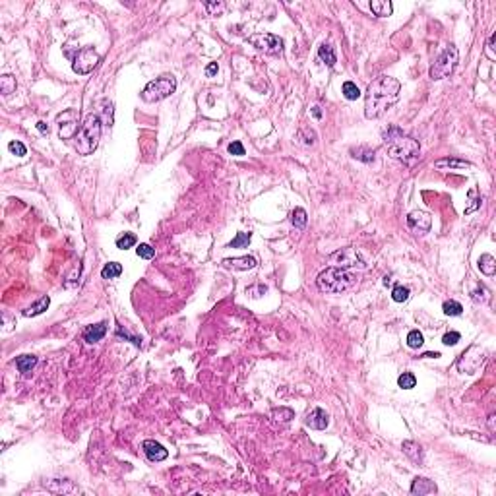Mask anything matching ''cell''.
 I'll use <instances>...</instances> for the list:
<instances>
[{
    "label": "cell",
    "mask_w": 496,
    "mask_h": 496,
    "mask_svg": "<svg viewBox=\"0 0 496 496\" xmlns=\"http://www.w3.org/2000/svg\"><path fill=\"white\" fill-rule=\"evenodd\" d=\"M401 83L392 76H378L374 78L364 93V117L366 119H380L386 115L399 99Z\"/></svg>",
    "instance_id": "obj_1"
},
{
    "label": "cell",
    "mask_w": 496,
    "mask_h": 496,
    "mask_svg": "<svg viewBox=\"0 0 496 496\" xmlns=\"http://www.w3.org/2000/svg\"><path fill=\"white\" fill-rule=\"evenodd\" d=\"M382 138L388 147V155L397 159V161L409 163V161L417 159L421 153V145H419L417 140L403 134V130L397 126H390L388 130H384Z\"/></svg>",
    "instance_id": "obj_2"
},
{
    "label": "cell",
    "mask_w": 496,
    "mask_h": 496,
    "mask_svg": "<svg viewBox=\"0 0 496 496\" xmlns=\"http://www.w3.org/2000/svg\"><path fill=\"white\" fill-rule=\"evenodd\" d=\"M357 276L343 270V268H326L324 272H320L316 278V287L322 293H330V295H341L349 289H353L357 285Z\"/></svg>",
    "instance_id": "obj_3"
},
{
    "label": "cell",
    "mask_w": 496,
    "mask_h": 496,
    "mask_svg": "<svg viewBox=\"0 0 496 496\" xmlns=\"http://www.w3.org/2000/svg\"><path fill=\"white\" fill-rule=\"evenodd\" d=\"M101 124L103 122H101L99 115H93V113L83 119L78 134L74 138V147L79 155H91L97 149L101 140V128H103Z\"/></svg>",
    "instance_id": "obj_4"
},
{
    "label": "cell",
    "mask_w": 496,
    "mask_h": 496,
    "mask_svg": "<svg viewBox=\"0 0 496 496\" xmlns=\"http://www.w3.org/2000/svg\"><path fill=\"white\" fill-rule=\"evenodd\" d=\"M175 89H177V79H175V76L163 74V76L155 78L153 81H149L142 89L140 95H142V101H145V103H157V101L167 99L171 93H175Z\"/></svg>",
    "instance_id": "obj_5"
},
{
    "label": "cell",
    "mask_w": 496,
    "mask_h": 496,
    "mask_svg": "<svg viewBox=\"0 0 496 496\" xmlns=\"http://www.w3.org/2000/svg\"><path fill=\"white\" fill-rule=\"evenodd\" d=\"M457 59H459V53H457V49L454 45H450V47H446L440 55H438V59L432 62V66H430V70H428V74H430V78L432 79H444L448 78L454 70H456L457 66Z\"/></svg>",
    "instance_id": "obj_6"
},
{
    "label": "cell",
    "mask_w": 496,
    "mask_h": 496,
    "mask_svg": "<svg viewBox=\"0 0 496 496\" xmlns=\"http://www.w3.org/2000/svg\"><path fill=\"white\" fill-rule=\"evenodd\" d=\"M59 124V136L60 140H74L79 130V111L76 109H66L57 117Z\"/></svg>",
    "instance_id": "obj_7"
},
{
    "label": "cell",
    "mask_w": 496,
    "mask_h": 496,
    "mask_svg": "<svg viewBox=\"0 0 496 496\" xmlns=\"http://www.w3.org/2000/svg\"><path fill=\"white\" fill-rule=\"evenodd\" d=\"M246 41L252 47H256L258 51L266 53V55H272V57H278V55L283 53V39L274 35V33H254Z\"/></svg>",
    "instance_id": "obj_8"
},
{
    "label": "cell",
    "mask_w": 496,
    "mask_h": 496,
    "mask_svg": "<svg viewBox=\"0 0 496 496\" xmlns=\"http://www.w3.org/2000/svg\"><path fill=\"white\" fill-rule=\"evenodd\" d=\"M330 262L334 264V268H343V270H347V268H360V270L366 268L364 260L360 258V252L353 246H347V248H341L338 252H334L330 256Z\"/></svg>",
    "instance_id": "obj_9"
},
{
    "label": "cell",
    "mask_w": 496,
    "mask_h": 496,
    "mask_svg": "<svg viewBox=\"0 0 496 496\" xmlns=\"http://www.w3.org/2000/svg\"><path fill=\"white\" fill-rule=\"evenodd\" d=\"M483 360H485L483 349L477 347V345H471L469 349H465V351L459 355V358H457V368H459V372H463V374H475L477 368L483 364Z\"/></svg>",
    "instance_id": "obj_10"
},
{
    "label": "cell",
    "mask_w": 496,
    "mask_h": 496,
    "mask_svg": "<svg viewBox=\"0 0 496 496\" xmlns=\"http://www.w3.org/2000/svg\"><path fill=\"white\" fill-rule=\"evenodd\" d=\"M97 64H99V55H97V51L91 49V47H85V49L78 51V55L74 57L72 68H74L76 74H81V76H83V74H89Z\"/></svg>",
    "instance_id": "obj_11"
},
{
    "label": "cell",
    "mask_w": 496,
    "mask_h": 496,
    "mask_svg": "<svg viewBox=\"0 0 496 496\" xmlns=\"http://www.w3.org/2000/svg\"><path fill=\"white\" fill-rule=\"evenodd\" d=\"M407 227L413 231V235H426L432 227V217L426 213V212H421V210H415L407 215Z\"/></svg>",
    "instance_id": "obj_12"
},
{
    "label": "cell",
    "mask_w": 496,
    "mask_h": 496,
    "mask_svg": "<svg viewBox=\"0 0 496 496\" xmlns=\"http://www.w3.org/2000/svg\"><path fill=\"white\" fill-rule=\"evenodd\" d=\"M304 425H306L308 428H314V430H324V428L330 425V417H328V413H326L322 407H314V409L306 415Z\"/></svg>",
    "instance_id": "obj_13"
},
{
    "label": "cell",
    "mask_w": 496,
    "mask_h": 496,
    "mask_svg": "<svg viewBox=\"0 0 496 496\" xmlns=\"http://www.w3.org/2000/svg\"><path fill=\"white\" fill-rule=\"evenodd\" d=\"M221 264L225 268H229V270L248 272V270H254L258 266V260L254 258V256H238V258H225Z\"/></svg>",
    "instance_id": "obj_14"
},
{
    "label": "cell",
    "mask_w": 496,
    "mask_h": 496,
    "mask_svg": "<svg viewBox=\"0 0 496 496\" xmlns=\"http://www.w3.org/2000/svg\"><path fill=\"white\" fill-rule=\"evenodd\" d=\"M142 448H143V454L147 456L149 461H163V459H167V456H169V452L165 450V446L159 444L157 440H145L142 444Z\"/></svg>",
    "instance_id": "obj_15"
},
{
    "label": "cell",
    "mask_w": 496,
    "mask_h": 496,
    "mask_svg": "<svg viewBox=\"0 0 496 496\" xmlns=\"http://www.w3.org/2000/svg\"><path fill=\"white\" fill-rule=\"evenodd\" d=\"M105 334H107V324L105 322L91 324V326H87L83 330V341L89 343V345H93V343H97V341H101V339L105 338Z\"/></svg>",
    "instance_id": "obj_16"
},
{
    "label": "cell",
    "mask_w": 496,
    "mask_h": 496,
    "mask_svg": "<svg viewBox=\"0 0 496 496\" xmlns=\"http://www.w3.org/2000/svg\"><path fill=\"white\" fill-rule=\"evenodd\" d=\"M436 491H438V487L434 485V481H430V479H426V477H417V479L413 481V485H411V493H413V495H419V496L434 495Z\"/></svg>",
    "instance_id": "obj_17"
},
{
    "label": "cell",
    "mask_w": 496,
    "mask_h": 496,
    "mask_svg": "<svg viewBox=\"0 0 496 496\" xmlns=\"http://www.w3.org/2000/svg\"><path fill=\"white\" fill-rule=\"evenodd\" d=\"M434 167L436 169H452V171H459V169H469L471 167V163L469 161H463V159H457V157H444V159H438L436 163H434Z\"/></svg>",
    "instance_id": "obj_18"
},
{
    "label": "cell",
    "mask_w": 496,
    "mask_h": 496,
    "mask_svg": "<svg viewBox=\"0 0 496 496\" xmlns=\"http://www.w3.org/2000/svg\"><path fill=\"white\" fill-rule=\"evenodd\" d=\"M401 450H403V454L409 457L411 461H415V463H423V448L419 446L417 442H413V440H405V442L401 444Z\"/></svg>",
    "instance_id": "obj_19"
},
{
    "label": "cell",
    "mask_w": 496,
    "mask_h": 496,
    "mask_svg": "<svg viewBox=\"0 0 496 496\" xmlns=\"http://www.w3.org/2000/svg\"><path fill=\"white\" fill-rule=\"evenodd\" d=\"M370 10H372V14L376 18H388L394 12V4L390 0H372L370 2Z\"/></svg>",
    "instance_id": "obj_20"
},
{
    "label": "cell",
    "mask_w": 496,
    "mask_h": 496,
    "mask_svg": "<svg viewBox=\"0 0 496 496\" xmlns=\"http://www.w3.org/2000/svg\"><path fill=\"white\" fill-rule=\"evenodd\" d=\"M318 57H320V60H322L326 66H330V68H334V66H336V62H338V57H336L334 47H332V45H328V43L320 45V49H318Z\"/></svg>",
    "instance_id": "obj_21"
},
{
    "label": "cell",
    "mask_w": 496,
    "mask_h": 496,
    "mask_svg": "<svg viewBox=\"0 0 496 496\" xmlns=\"http://www.w3.org/2000/svg\"><path fill=\"white\" fill-rule=\"evenodd\" d=\"M49 304H51V298L49 297H41L37 302H33L31 306H27L25 310H23V316L25 318H31V316H39L43 314L47 308H49Z\"/></svg>",
    "instance_id": "obj_22"
},
{
    "label": "cell",
    "mask_w": 496,
    "mask_h": 496,
    "mask_svg": "<svg viewBox=\"0 0 496 496\" xmlns=\"http://www.w3.org/2000/svg\"><path fill=\"white\" fill-rule=\"evenodd\" d=\"M479 270H481V274H485V276H495L496 272V260L493 254H483L481 258H479Z\"/></svg>",
    "instance_id": "obj_23"
},
{
    "label": "cell",
    "mask_w": 496,
    "mask_h": 496,
    "mask_svg": "<svg viewBox=\"0 0 496 496\" xmlns=\"http://www.w3.org/2000/svg\"><path fill=\"white\" fill-rule=\"evenodd\" d=\"M35 364H37V357L35 355H21V357L16 358V368L20 372H23V374H27Z\"/></svg>",
    "instance_id": "obj_24"
},
{
    "label": "cell",
    "mask_w": 496,
    "mask_h": 496,
    "mask_svg": "<svg viewBox=\"0 0 496 496\" xmlns=\"http://www.w3.org/2000/svg\"><path fill=\"white\" fill-rule=\"evenodd\" d=\"M351 155L362 163H372L374 161V149L370 147H364V145H358V147H353L351 149Z\"/></svg>",
    "instance_id": "obj_25"
},
{
    "label": "cell",
    "mask_w": 496,
    "mask_h": 496,
    "mask_svg": "<svg viewBox=\"0 0 496 496\" xmlns=\"http://www.w3.org/2000/svg\"><path fill=\"white\" fill-rule=\"evenodd\" d=\"M16 87H18V83H16V78H14V76L4 74V76L0 78V91H2V95H12V93L16 91Z\"/></svg>",
    "instance_id": "obj_26"
},
{
    "label": "cell",
    "mask_w": 496,
    "mask_h": 496,
    "mask_svg": "<svg viewBox=\"0 0 496 496\" xmlns=\"http://www.w3.org/2000/svg\"><path fill=\"white\" fill-rule=\"evenodd\" d=\"M120 274H122V266H120L119 262H109V264H105V268L101 270V278L103 279H115V278H119Z\"/></svg>",
    "instance_id": "obj_27"
},
{
    "label": "cell",
    "mask_w": 496,
    "mask_h": 496,
    "mask_svg": "<svg viewBox=\"0 0 496 496\" xmlns=\"http://www.w3.org/2000/svg\"><path fill=\"white\" fill-rule=\"evenodd\" d=\"M341 91H343V97L347 101H357L360 97V89L357 87V83H353V81H345L343 87H341Z\"/></svg>",
    "instance_id": "obj_28"
},
{
    "label": "cell",
    "mask_w": 496,
    "mask_h": 496,
    "mask_svg": "<svg viewBox=\"0 0 496 496\" xmlns=\"http://www.w3.org/2000/svg\"><path fill=\"white\" fill-rule=\"evenodd\" d=\"M306 212L302 210V208H295L293 210V213H291V223L295 225V229H304V225H306Z\"/></svg>",
    "instance_id": "obj_29"
},
{
    "label": "cell",
    "mask_w": 496,
    "mask_h": 496,
    "mask_svg": "<svg viewBox=\"0 0 496 496\" xmlns=\"http://www.w3.org/2000/svg\"><path fill=\"white\" fill-rule=\"evenodd\" d=\"M250 238H252L250 233H237V237L227 244V248H246L250 244Z\"/></svg>",
    "instance_id": "obj_30"
},
{
    "label": "cell",
    "mask_w": 496,
    "mask_h": 496,
    "mask_svg": "<svg viewBox=\"0 0 496 496\" xmlns=\"http://www.w3.org/2000/svg\"><path fill=\"white\" fill-rule=\"evenodd\" d=\"M136 235L134 233H124V235H120L119 238H117V248H120V250H128V248H132L134 244H136Z\"/></svg>",
    "instance_id": "obj_31"
},
{
    "label": "cell",
    "mask_w": 496,
    "mask_h": 496,
    "mask_svg": "<svg viewBox=\"0 0 496 496\" xmlns=\"http://www.w3.org/2000/svg\"><path fill=\"white\" fill-rule=\"evenodd\" d=\"M442 310H444L446 316H459V314L463 312V306H461L457 300H446V302L442 304Z\"/></svg>",
    "instance_id": "obj_32"
},
{
    "label": "cell",
    "mask_w": 496,
    "mask_h": 496,
    "mask_svg": "<svg viewBox=\"0 0 496 496\" xmlns=\"http://www.w3.org/2000/svg\"><path fill=\"white\" fill-rule=\"evenodd\" d=\"M397 386L401 390H411V388L417 386V378H415V374H411V372H403L401 376L397 378Z\"/></svg>",
    "instance_id": "obj_33"
},
{
    "label": "cell",
    "mask_w": 496,
    "mask_h": 496,
    "mask_svg": "<svg viewBox=\"0 0 496 496\" xmlns=\"http://www.w3.org/2000/svg\"><path fill=\"white\" fill-rule=\"evenodd\" d=\"M136 254L143 260H151L155 258V248L151 244H147V242H140L138 248H136Z\"/></svg>",
    "instance_id": "obj_34"
},
{
    "label": "cell",
    "mask_w": 496,
    "mask_h": 496,
    "mask_svg": "<svg viewBox=\"0 0 496 496\" xmlns=\"http://www.w3.org/2000/svg\"><path fill=\"white\" fill-rule=\"evenodd\" d=\"M423 343H425V338H423V334H421L419 330H411V332L407 334V345H409L411 349L423 347Z\"/></svg>",
    "instance_id": "obj_35"
},
{
    "label": "cell",
    "mask_w": 496,
    "mask_h": 496,
    "mask_svg": "<svg viewBox=\"0 0 496 496\" xmlns=\"http://www.w3.org/2000/svg\"><path fill=\"white\" fill-rule=\"evenodd\" d=\"M274 419L276 421H281V423H287V421H291V419L295 417V413H293V409H287V407H279V409H274Z\"/></svg>",
    "instance_id": "obj_36"
},
{
    "label": "cell",
    "mask_w": 496,
    "mask_h": 496,
    "mask_svg": "<svg viewBox=\"0 0 496 496\" xmlns=\"http://www.w3.org/2000/svg\"><path fill=\"white\" fill-rule=\"evenodd\" d=\"M392 298H394L396 302H405V300L409 298V289L403 287V285H396L394 291H392Z\"/></svg>",
    "instance_id": "obj_37"
},
{
    "label": "cell",
    "mask_w": 496,
    "mask_h": 496,
    "mask_svg": "<svg viewBox=\"0 0 496 496\" xmlns=\"http://www.w3.org/2000/svg\"><path fill=\"white\" fill-rule=\"evenodd\" d=\"M298 140H300L304 145H312V143L316 142V132L310 130V128H304V130L298 132Z\"/></svg>",
    "instance_id": "obj_38"
},
{
    "label": "cell",
    "mask_w": 496,
    "mask_h": 496,
    "mask_svg": "<svg viewBox=\"0 0 496 496\" xmlns=\"http://www.w3.org/2000/svg\"><path fill=\"white\" fill-rule=\"evenodd\" d=\"M8 149H10V153H14V155H18V157L27 155V147H25L21 142H18V140L10 142V143H8Z\"/></svg>",
    "instance_id": "obj_39"
},
{
    "label": "cell",
    "mask_w": 496,
    "mask_h": 496,
    "mask_svg": "<svg viewBox=\"0 0 496 496\" xmlns=\"http://www.w3.org/2000/svg\"><path fill=\"white\" fill-rule=\"evenodd\" d=\"M227 149H229V153H231V155H237V157H242V155L246 153V151H244V145H242V143H240L238 140H235V142H231Z\"/></svg>",
    "instance_id": "obj_40"
},
{
    "label": "cell",
    "mask_w": 496,
    "mask_h": 496,
    "mask_svg": "<svg viewBox=\"0 0 496 496\" xmlns=\"http://www.w3.org/2000/svg\"><path fill=\"white\" fill-rule=\"evenodd\" d=\"M459 339H461V336H459L457 332H448V334L442 338V343L448 345V347H452V345H456Z\"/></svg>",
    "instance_id": "obj_41"
},
{
    "label": "cell",
    "mask_w": 496,
    "mask_h": 496,
    "mask_svg": "<svg viewBox=\"0 0 496 496\" xmlns=\"http://www.w3.org/2000/svg\"><path fill=\"white\" fill-rule=\"evenodd\" d=\"M266 291H268V287H266V285H252V287H248V289H246V293H248L250 297H254V298L262 297Z\"/></svg>",
    "instance_id": "obj_42"
},
{
    "label": "cell",
    "mask_w": 496,
    "mask_h": 496,
    "mask_svg": "<svg viewBox=\"0 0 496 496\" xmlns=\"http://www.w3.org/2000/svg\"><path fill=\"white\" fill-rule=\"evenodd\" d=\"M217 70H219L217 62H210L208 68H206V76H208V78H213V76L217 74Z\"/></svg>",
    "instance_id": "obj_43"
},
{
    "label": "cell",
    "mask_w": 496,
    "mask_h": 496,
    "mask_svg": "<svg viewBox=\"0 0 496 496\" xmlns=\"http://www.w3.org/2000/svg\"><path fill=\"white\" fill-rule=\"evenodd\" d=\"M495 37H496V35H493V37L489 39V43H487V55H489V59H491V60L496 59V55L493 53V49H495V47H493V45H495Z\"/></svg>",
    "instance_id": "obj_44"
},
{
    "label": "cell",
    "mask_w": 496,
    "mask_h": 496,
    "mask_svg": "<svg viewBox=\"0 0 496 496\" xmlns=\"http://www.w3.org/2000/svg\"><path fill=\"white\" fill-rule=\"evenodd\" d=\"M37 130H39L41 134H49V132H51L49 124H47V122H43V120H39V122H37Z\"/></svg>",
    "instance_id": "obj_45"
},
{
    "label": "cell",
    "mask_w": 496,
    "mask_h": 496,
    "mask_svg": "<svg viewBox=\"0 0 496 496\" xmlns=\"http://www.w3.org/2000/svg\"><path fill=\"white\" fill-rule=\"evenodd\" d=\"M208 10H215V12H221L223 10V4H206Z\"/></svg>",
    "instance_id": "obj_46"
},
{
    "label": "cell",
    "mask_w": 496,
    "mask_h": 496,
    "mask_svg": "<svg viewBox=\"0 0 496 496\" xmlns=\"http://www.w3.org/2000/svg\"><path fill=\"white\" fill-rule=\"evenodd\" d=\"M312 115H314V119H322V111H320V107H312Z\"/></svg>",
    "instance_id": "obj_47"
},
{
    "label": "cell",
    "mask_w": 496,
    "mask_h": 496,
    "mask_svg": "<svg viewBox=\"0 0 496 496\" xmlns=\"http://www.w3.org/2000/svg\"><path fill=\"white\" fill-rule=\"evenodd\" d=\"M423 357H425V358H438V357H440V353H436V351H434V353H425Z\"/></svg>",
    "instance_id": "obj_48"
}]
</instances>
